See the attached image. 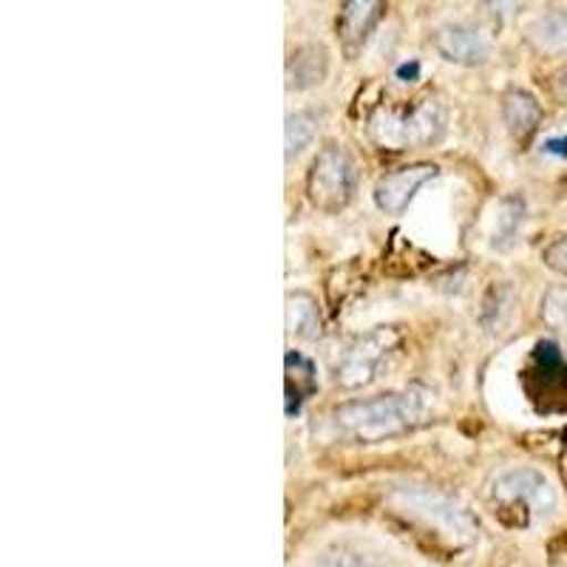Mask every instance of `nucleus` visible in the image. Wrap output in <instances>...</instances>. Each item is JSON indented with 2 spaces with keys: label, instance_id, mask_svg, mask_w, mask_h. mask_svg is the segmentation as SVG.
Wrapping results in <instances>:
<instances>
[{
  "label": "nucleus",
  "instance_id": "obj_1",
  "mask_svg": "<svg viewBox=\"0 0 567 567\" xmlns=\"http://www.w3.org/2000/svg\"><path fill=\"white\" fill-rule=\"evenodd\" d=\"M432 406V392L423 386L403 389V392L378 394L369 400H352L332 412V425L341 437L354 443H381L398 437L423 423Z\"/></svg>",
  "mask_w": 567,
  "mask_h": 567
},
{
  "label": "nucleus",
  "instance_id": "obj_2",
  "mask_svg": "<svg viewBox=\"0 0 567 567\" xmlns=\"http://www.w3.org/2000/svg\"><path fill=\"white\" fill-rule=\"evenodd\" d=\"M445 134V109L437 97H423L412 105H383L369 116V136L381 148L403 151L434 145Z\"/></svg>",
  "mask_w": 567,
  "mask_h": 567
},
{
  "label": "nucleus",
  "instance_id": "obj_3",
  "mask_svg": "<svg viewBox=\"0 0 567 567\" xmlns=\"http://www.w3.org/2000/svg\"><path fill=\"white\" fill-rule=\"evenodd\" d=\"M403 332L400 327L389 323V327L369 329L367 336L354 338L341 354V361L336 367V383L341 389H363L381 374L383 363L398 352Z\"/></svg>",
  "mask_w": 567,
  "mask_h": 567
},
{
  "label": "nucleus",
  "instance_id": "obj_4",
  "mask_svg": "<svg viewBox=\"0 0 567 567\" xmlns=\"http://www.w3.org/2000/svg\"><path fill=\"white\" fill-rule=\"evenodd\" d=\"M358 190V168L354 159L338 145H327L312 162L307 176L310 202L323 213H341Z\"/></svg>",
  "mask_w": 567,
  "mask_h": 567
},
{
  "label": "nucleus",
  "instance_id": "obj_5",
  "mask_svg": "<svg viewBox=\"0 0 567 567\" xmlns=\"http://www.w3.org/2000/svg\"><path fill=\"white\" fill-rule=\"evenodd\" d=\"M525 392L539 412H567V361L554 341H539L530 352Z\"/></svg>",
  "mask_w": 567,
  "mask_h": 567
},
{
  "label": "nucleus",
  "instance_id": "obj_6",
  "mask_svg": "<svg viewBox=\"0 0 567 567\" xmlns=\"http://www.w3.org/2000/svg\"><path fill=\"white\" fill-rule=\"evenodd\" d=\"M494 496L503 505H508V508L523 511L525 519L530 514L548 516L556 508V494L550 488L548 477L534 468L505 471L503 477L496 480Z\"/></svg>",
  "mask_w": 567,
  "mask_h": 567
},
{
  "label": "nucleus",
  "instance_id": "obj_7",
  "mask_svg": "<svg viewBox=\"0 0 567 567\" xmlns=\"http://www.w3.org/2000/svg\"><path fill=\"white\" fill-rule=\"evenodd\" d=\"M400 496H403L406 508L412 511L414 516H420L429 528L443 530V534L452 536V539L465 542L474 536V530H477L474 528V519H471L457 503L445 499L443 494H434L432 488H403Z\"/></svg>",
  "mask_w": 567,
  "mask_h": 567
},
{
  "label": "nucleus",
  "instance_id": "obj_8",
  "mask_svg": "<svg viewBox=\"0 0 567 567\" xmlns=\"http://www.w3.org/2000/svg\"><path fill=\"white\" fill-rule=\"evenodd\" d=\"M437 165H429V162L406 165V168L394 171V174H386L378 185H374V205L381 207L383 213L400 216V213L412 205L420 187L429 185L432 179H437Z\"/></svg>",
  "mask_w": 567,
  "mask_h": 567
},
{
  "label": "nucleus",
  "instance_id": "obj_9",
  "mask_svg": "<svg viewBox=\"0 0 567 567\" xmlns=\"http://www.w3.org/2000/svg\"><path fill=\"white\" fill-rule=\"evenodd\" d=\"M434 49L449 63L457 65H480L488 58V43L468 23H445V27H440L434 32Z\"/></svg>",
  "mask_w": 567,
  "mask_h": 567
},
{
  "label": "nucleus",
  "instance_id": "obj_10",
  "mask_svg": "<svg viewBox=\"0 0 567 567\" xmlns=\"http://www.w3.org/2000/svg\"><path fill=\"white\" fill-rule=\"evenodd\" d=\"M381 14L383 3H374V0H352V3H343L341 18H338V38H341L343 52L349 58H358V52H361L363 43L369 40L372 29L378 27Z\"/></svg>",
  "mask_w": 567,
  "mask_h": 567
},
{
  "label": "nucleus",
  "instance_id": "obj_11",
  "mask_svg": "<svg viewBox=\"0 0 567 567\" xmlns=\"http://www.w3.org/2000/svg\"><path fill=\"white\" fill-rule=\"evenodd\" d=\"M318 392V374L310 358L301 352H287L284 358V412L287 417L301 412V406Z\"/></svg>",
  "mask_w": 567,
  "mask_h": 567
},
{
  "label": "nucleus",
  "instance_id": "obj_12",
  "mask_svg": "<svg viewBox=\"0 0 567 567\" xmlns=\"http://www.w3.org/2000/svg\"><path fill=\"white\" fill-rule=\"evenodd\" d=\"M329 74V52L321 43H307L287 60V89L307 91L316 89Z\"/></svg>",
  "mask_w": 567,
  "mask_h": 567
},
{
  "label": "nucleus",
  "instance_id": "obj_13",
  "mask_svg": "<svg viewBox=\"0 0 567 567\" xmlns=\"http://www.w3.org/2000/svg\"><path fill=\"white\" fill-rule=\"evenodd\" d=\"M503 116H505V125H508V131L516 136V140H528L542 123V105L536 103L534 94L516 89L505 94Z\"/></svg>",
  "mask_w": 567,
  "mask_h": 567
},
{
  "label": "nucleus",
  "instance_id": "obj_14",
  "mask_svg": "<svg viewBox=\"0 0 567 567\" xmlns=\"http://www.w3.org/2000/svg\"><path fill=\"white\" fill-rule=\"evenodd\" d=\"M287 332L301 341H316L321 336V312H318L316 298L307 292L287 296Z\"/></svg>",
  "mask_w": 567,
  "mask_h": 567
},
{
  "label": "nucleus",
  "instance_id": "obj_15",
  "mask_svg": "<svg viewBox=\"0 0 567 567\" xmlns=\"http://www.w3.org/2000/svg\"><path fill=\"white\" fill-rule=\"evenodd\" d=\"M528 40L539 52H561L567 45V14L545 12L528 27Z\"/></svg>",
  "mask_w": 567,
  "mask_h": 567
},
{
  "label": "nucleus",
  "instance_id": "obj_16",
  "mask_svg": "<svg viewBox=\"0 0 567 567\" xmlns=\"http://www.w3.org/2000/svg\"><path fill=\"white\" fill-rule=\"evenodd\" d=\"M318 128H321V116L316 111H296V114L287 116V125H284V145H287V159L301 154L312 140H316Z\"/></svg>",
  "mask_w": 567,
  "mask_h": 567
},
{
  "label": "nucleus",
  "instance_id": "obj_17",
  "mask_svg": "<svg viewBox=\"0 0 567 567\" xmlns=\"http://www.w3.org/2000/svg\"><path fill=\"white\" fill-rule=\"evenodd\" d=\"M525 219V202L519 196H505L496 205L494 216V230H491V245L494 247H508L519 233V225Z\"/></svg>",
  "mask_w": 567,
  "mask_h": 567
},
{
  "label": "nucleus",
  "instance_id": "obj_18",
  "mask_svg": "<svg viewBox=\"0 0 567 567\" xmlns=\"http://www.w3.org/2000/svg\"><path fill=\"white\" fill-rule=\"evenodd\" d=\"M542 318L550 329L567 338V287H554L542 298Z\"/></svg>",
  "mask_w": 567,
  "mask_h": 567
},
{
  "label": "nucleus",
  "instance_id": "obj_19",
  "mask_svg": "<svg viewBox=\"0 0 567 567\" xmlns=\"http://www.w3.org/2000/svg\"><path fill=\"white\" fill-rule=\"evenodd\" d=\"M542 258H545V265H548L550 270L567 276V236H561V239H556L554 245L545 247Z\"/></svg>",
  "mask_w": 567,
  "mask_h": 567
},
{
  "label": "nucleus",
  "instance_id": "obj_20",
  "mask_svg": "<svg viewBox=\"0 0 567 567\" xmlns=\"http://www.w3.org/2000/svg\"><path fill=\"white\" fill-rule=\"evenodd\" d=\"M542 154L556 156V159H567V136H548L542 142Z\"/></svg>",
  "mask_w": 567,
  "mask_h": 567
},
{
  "label": "nucleus",
  "instance_id": "obj_21",
  "mask_svg": "<svg viewBox=\"0 0 567 567\" xmlns=\"http://www.w3.org/2000/svg\"><path fill=\"white\" fill-rule=\"evenodd\" d=\"M420 78V63L417 60H412V63H403L398 69V80H403V83H414V80Z\"/></svg>",
  "mask_w": 567,
  "mask_h": 567
},
{
  "label": "nucleus",
  "instance_id": "obj_22",
  "mask_svg": "<svg viewBox=\"0 0 567 567\" xmlns=\"http://www.w3.org/2000/svg\"><path fill=\"white\" fill-rule=\"evenodd\" d=\"M327 567H361V559L352 554H341V556H329Z\"/></svg>",
  "mask_w": 567,
  "mask_h": 567
},
{
  "label": "nucleus",
  "instance_id": "obj_23",
  "mask_svg": "<svg viewBox=\"0 0 567 567\" xmlns=\"http://www.w3.org/2000/svg\"><path fill=\"white\" fill-rule=\"evenodd\" d=\"M561 94H565V97H567V71H565V74H561Z\"/></svg>",
  "mask_w": 567,
  "mask_h": 567
}]
</instances>
